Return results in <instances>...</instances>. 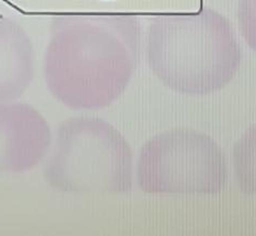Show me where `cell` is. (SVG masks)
I'll return each instance as SVG.
<instances>
[{"label":"cell","instance_id":"cell-1","mask_svg":"<svg viewBox=\"0 0 256 236\" xmlns=\"http://www.w3.org/2000/svg\"><path fill=\"white\" fill-rule=\"evenodd\" d=\"M138 173L146 192L214 195L224 189L227 165L212 138L191 129H174L144 144Z\"/></svg>","mask_w":256,"mask_h":236},{"label":"cell","instance_id":"cell-2","mask_svg":"<svg viewBox=\"0 0 256 236\" xmlns=\"http://www.w3.org/2000/svg\"><path fill=\"white\" fill-rule=\"evenodd\" d=\"M232 164L240 188L256 195V125L248 129L234 144Z\"/></svg>","mask_w":256,"mask_h":236}]
</instances>
